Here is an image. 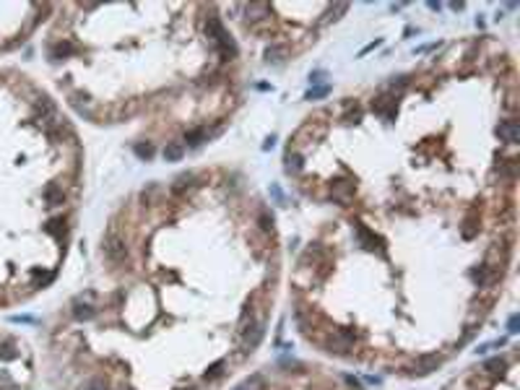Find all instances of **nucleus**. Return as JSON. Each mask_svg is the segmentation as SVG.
I'll return each instance as SVG.
<instances>
[{"instance_id": "obj_24", "label": "nucleus", "mask_w": 520, "mask_h": 390, "mask_svg": "<svg viewBox=\"0 0 520 390\" xmlns=\"http://www.w3.org/2000/svg\"><path fill=\"white\" fill-rule=\"evenodd\" d=\"M190 390H195V388H190Z\"/></svg>"}, {"instance_id": "obj_1", "label": "nucleus", "mask_w": 520, "mask_h": 390, "mask_svg": "<svg viewBox=\"0 0 520 390\" xmlns=\"http://www.w3.org/2000/svg\"><path fill=\"white\" fill-rule=\"evenodd\" d=\"M263 333H266V325H263V322H255L250 330H244V338H242L244 351H252L260 341H263Z\"/></svg>"}, {"instance_id": "obj_5", "label": "nucleus", "mask_w": 520, "mask_h": 390, "mask_svg": "<svg viewBox=\"0 0 520 390\" xmlns=\"http://www.w3.org/2000/svg\"><path fill=\"white\" fill-rule=\"evenodd\" d=\"M182 154H185L182 143H169V146L164 148V159H166V162H180Z\"/></svg>"}, {"instance_id": "obj_9", "label": "nucleus", "mask_w": 520, "mask_h": 390, "mask_svg": "<svg viewBox=\"0 0 520 390\" xmlns=\"http://www.w3.org/2000/svg\"><path fill=\"white\" fill-rule=\"evenodd\" d=\"M44 195H47V200H50V206H58V203L62 200V195H60V190H58V185H50Z\"/></svg>"}, {"instance_id": "obj_14", "label": "nucleus", "mask_w": 520, "mask_h": 390, "mask_svg": "<svg viewBox=\"0 0 520 390\" xmlns=\"http://www.w3.org/2000/svg\"><path fill=\"white\" fill-rule=\"evenodd\" d=\"M0 359H6V362L16 359V348H13V344H6L3 348H0Z\"/></svg>"}, {"instance_id": "obj_20", "label": "nucleus", "mask_w": 520, "mask_h": 390, "mask_svg": "<svg viewBox=\"0 0 520 390\" xmlns=\"http://www.w3.org/2000/svg\"><path fill=\"white\" fill-rule=\"evenodd\" d=\"M255 385H260V380H258V377H252V380H247L244 385H240V388H234V390H252Z\"/></svg>"}, {"instance_id": "obj_10", "label": "nucleus", "mask_w": 520, "mask_h": 390, "mask_svg": "<svg viewBox=\"0 0 520 390\" xmlns=\"http://www.w3.org/2000/svg\"><path fill=\"white\" fill-rule=\"evenodd\" d=\"M136 154L140 156V159H151V156H154V146H151V143H138Z\"/></svg>"}, {"instance_id": "obj_19", "label": "nucleus", "mask_w": 520, "mask_h": 390, "mask_svg": "<svg viewBox=\"0 0 520 390\" xmlns=\"http://www.w3.org/2000/svg\"><path fill=\"white\" fill-rule=\"evenodd\" d=\"M60 224H62V218L50 221V224H47V232H50V234H58V232H60Z\"/></svg>"}, {"instance_id": "obj_3", "label": "nucleus", "mask_w": 520, "mask_h": 390, "mask_svg": "<svg viewBox=\"0 0 520 390\" xmlns=\"http://www.w3.org/2000/svg\"><path fill=\"white\" fill-rule=\"evenodd\" d=\"M104 252H107L112 260H125V255H128L122 240H117V237H110L107 242H104Z\"/></svg>"}, {"instance_id": "obj_23", "label": "nucleus", "mask_w": 520, "mask_h": 390, "mask_svg": "<svg viewBox=\"0 0 520 390\" xmlns=\"http://www.w3.org/2000/svg\"><path fill=\"white\" fill-rule=\"evenodd\" d=\"M510 333H518V315L510 318Z\"/></svg>"}, {"instance_id": "obj_18", "label": "nucleus", "mask_w": 520, "mask_h": 390, "mask_svg": "<svg viewBox=\"0 0 520 390\" xmlns=\"http://www.w3.org/2000/svg\"><path fill=\"white\" fill-rule=\"evenodd\" d=\"M86 390H107V382H104V380H91L86 385Z\"/></svg>"}, {"instance_id": "obj_6", "label": "nucleus", "mask_w": 520, "mask_h": 390, "mask_svg": "<svg viewBox=\"0 0 520 390\" xmlns=\"http://www.w3.org/2000/svg\"><path fill=\"white\" fill-rule=\"evenodd\" d=\"M206 34L211 36V42L216 44V42H218V36L224 34V26H221L216 18H208V24H206Z\"/></svg>"}, {"instance_id": "obj_11", "label": "nucleus", "mask_w": 520, "mask_h": 390, "mask_svg": "<svg viewBox=\"0 0 520 390\" xmlns=\"http://www.w3.org/2000/svg\"><path fill=\"white\" fill-rule=\"evenodd\" d=\"M284 52H286L284 47H268L266 58H268V60H273V62H281V60H284Z\"/></svg>"}, {"instance_id": "obj_16", "label": "nucleus", "mask_w": 520, "mask_h": 390, "mask_svg": "<svg viewBox=\"0 0 520 390\" xmlns=\"http://www.w3.org/2000/svg\"><path fill=\"white\" fill-rule=\"evenodd\" d=\"M190 180H192L190 172H188V174H180V177H177V185H174V192H182V188L190 185Z\"/></svg>"}, {"instance_id": "obj_4", "label": "nucleus", "mask_w": 520, "mask_h": 390, "mask_svg": "<svg viewBox=\"0 0 520 390\" xmlns=\"http://www.w3.org/2000/svg\"><path fill=\"white\" fill-rule=\"evenodd\" d=\"M442 364V359L437 354H429V356H422L419 362H416V372L419 374H429V372H434L437 367Z\"/></svg>"}, {"instance_id": "obj_22", "label": "nucleus", "mask_w": 520, "mask_h": 390, "mask_svg": "<svg viewBox=\"0 0 520 390\" xmlns=\"http://www.w3.org/2000/svg\"><path fill=\"white\" fill-rule=\"evenodd\" d=\"M502 364H504L502 359H492V362H486V370H489V372H494L497 367H502Z\"/></svg>"}, {"instance_id": "obj_7", "label": "nucleus", "mask_w": 520, "mask_h": 390, "mask_svg": "<svg viewBox=\"0 0 520 390\" xmlns=\"http://www.w3.org/2000/svg\"><path fill=\"white\" fill-rule=\"evenodd\" d=\"M73 315H76V320H91V318H94V307H88V304H76V307H73Z\"/></svg>"}, {"instance_id": "obj_21", "label": "nucleus", "mask_w": 520, "mask_h": 390, "mask_svg": "<svg viewBox=\"0 0 520 390\" xmlns=\"http://www.w3.org/2000/svg\"><path fill=\"white\" fill-rule=\"evenodd\" d=\"M260 226H263V229H273V218H268V214H263V216H260Z\"/></svg>"}, {"instance_id": "obj_2", "label": "nucleus", "mask_w": 520, "mask_h": 390, "mask_svg": "<svg viewBox=\"0 0 520 390\" xmlns=\"http://www.w3.org/2000/svg\"><path fill=\"white\" fill-rule=\"evenodd\" d=\"M497 136L504 140V143H518L520 140V125L518 122H502L500 128H497Z\"/></svg>"}, {"instance_id": "obj_15", "label": "nucleus", "mask_w": 520, "mask_h": 390, "mask_svg": "<svg viewBox=\"0 0 520 390\" xmlns=\"http://www.w3.org/2000/svg\"><path fill=\"white\" fill-rule=\"evenodd\" d=\"M328 91H330L328 86H318V88H310V91H307V99H320V96H325V94H328Z\"/></svg>"}, {"instance_id": "obj_12", "label": "nucleus", "mask_w": 520, "mask_h": 390, "mask_svg": "<svg viewBox=\"0 0 520 390\" xmlns=\"http://www.w3.org/2000/svg\"><path fill=\"white\" fill-rule=\"evenodd\" d=\"M286 169H289V172H299V169H302V156L289 154V164H286Z\"/></svg>"}, {"instance_id": "obj_13", "label": "nucleus", "mask_w": 520, "mask_h": 390, "mask_svg": "<svg viewBox=\"0 0 520 390\" xmlns=\"http://www.w3.org/2000/svg\"><path fill=\"white\" fill-rule=\"evenodd\" d=\"M203 136H206L203 130H192V133H188L185 140L190 143V146H200V143H203Z\"/></svg>"}, {"instance_id": "obj_8", "label": "nucleus", "mask_w": 520, "mask_h": 390, "mask_svg": "<svg viewBox=\"0 0 520 390\" xmlns=\"http://www.w3.org/2000/svg\"><path fill=\"white\" fill-rule=\"evenodd\" d=\"M221 370H224V362L218 359V362H214L211 367L206 370V374H203V377H206V380H214V377H218V374H221Z\"/></svg>"}, {"instance_id": "obj_17", "label": "nucleus", "mask_w": 520, "mask_h": 390, "mask_svg": "<svg viewBox=\"0 0 520 390\" xmlns=\"http://www.w3.org/2000/svg\"><path fill=\"white\" fill-rule=\"evenodd\" d=\"M471 278L478 281V284H484V278H486V268H484V266H481V268H474V270H471Z\"/></svg>"}]
</instances>
